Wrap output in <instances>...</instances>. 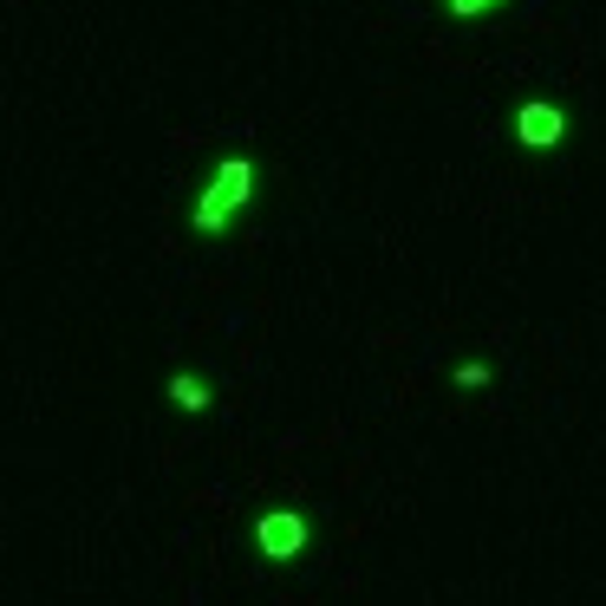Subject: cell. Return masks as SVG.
Segmentation results:
<instances>
[{
    "mask_svg": "<svg viewBox=\"0 0 606 606\" xmlns=\"http://www.w3.org/2000/svg\"><path fill=\"white\" fill-rule=\"evenodd\" d=\"M248 196H255V163L248 157H222V170H215V183L196 196V222L202 235H222L228 228V215H242L248 209Z\"/></svg>",
    "mask_w": 606,
    "mask_h": 606,
    "instance_id": "6da1fadb",
    "label": "cell"
},
{
    "mask_svg": "<svg viewBox=\"0 0 606 606\" xmlns=\"http://www.w3.org/2000/svg\"><path fill=\"white\" fill-rule=\"evenodd\" d=\"M515 137H522L529 150H554V143L567 137V111H554L547 98H529V105L515 111Z\"/></svg>",
    "mask_w": 606,
    "mask_h": 606,
    "instance_id": "3957f363",
    "label": "cell"
},
{
    "mask_svg": "<svg viewBox=\"0 0 606 606\" xmlns=\"http://www.w3.org/2000/svg\"><path fill=\"white\" fill-rule=\"evenodd\" d=\"M170 404H183V411H209V385L190 379V372H177V379H170Z\"/></svg>",
    "mask_w": 606,
    "mask_h": 606,
    "instance_id": "277c9868",
    "label": "cell"
},
{
    "mask_svg": "<svg viewBox=\"0 0 606 606\" xmlns=\"http://www.w3.org/2000/svg\"><path fill=\"white\" fill-rule=\"evenodd\" d=\"M444 7H450V13H464V20H470V13H489V7H502V0H444Z\"/></svg>",
    "mask_w": 606,
    "mask_h": 606,
    "instance_id": "8992f818",
    "label": "cell"
},
{
    "mask_svg": "<svg viewBox=\"0 0 606 606\" xmlns=\"http://www.w3.org/2000/svg\"><path fill=\"white\" fill-rule=\"evenodd\" d=\"M307 515L300 509H268L262 522H255V547L268 554V561H294V554H307Z\"/></svg>",
    "mask_w": 606,
    "mask_h": 606,
    "instance_id": "7a4b0ae2",
    "label": "cell"
},
{
    "mask_svg": "<svg viewBox=\"0 0 606 606\" xmlns=\"http://www.w3.org/2000/svg\"><path fill=\"white\" fill-rule=\"evenodd\" d=\"M457 385H470V392H482V385H489V365H482V359H470V365H457Z\"/></svg>",
    "mask_w": 606,
    "mask_h": 606,
    "instance_id": "5b68a950",
    "label": "cell"
}]
</instances>
